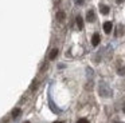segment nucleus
<instances>
[{"instance_id":"f257e3e1","label":"nucleus","mask_w":125,"mask_h":123,"mask_svg":"<svg viewBox=\"0 0 125 123\" xmlns=\"http://www.w3.org/2000/svg\"><path fill=\"white\" fill-rule=\"evenodd\" d=\"M86 20L89 21V23H93V21L95 20V15H94V11H93V9L87 11V13H86Z\"/></svg>"},{"instance_id":"f03ea898","label":"nucleus","mask_w":125,"mask_h":123,"mask_svg":"<svg viewBox=\"0 0 125 123\" xmlns=\"http://www.w3.org/2000/svg\"><path fill=\"white\" fill-rule=\"evenodd\" d=\"M112 28H113L112 21H105V23H104V31H105V34H110Z\"/></svg>"},{"instance_id":"7ed1b4c3","label":"nucleus","mask_w":125,"mask_h":123,"mask_svg":"<svg viewBox=\"0 0 125 123\" xmlns=\"http://www.w3.org/2000/svg\"><path fill=\"white\" fill-rule=\"evenodd\" d=\"M100 40H101L100 35H98V34H94V35H93V37H92V44L95 47V45L100 44Z\"/></svg>"},{"instance_id":"20e7f679","label":"nucleus","mask_w":125,"mask_h":123,"mask_svg":"<svg viewBox=\"0 0 125 123\" xmlns=\"http://www.w3.org/2000/svg\"><path fill=\"white\" fill-rule=\"evenodd\" d=\"M66 19V13L63 12V11H58L57 12V20L58 21H63Z\"/></svg>"},{"instance_id":"39448f33","label":"nucleus","mask_w":125,"mask_h":123,"mask_svg":"<svg viewBox=\"0 0 125 123\" xmlns=\"http://www.w3.org/2000/svg\"><path fill=\"white\" fill-rule=\"evenodd\" d=\"M75 21H77V27H78V29H82V28H83V19H82L81 16H77V18H75Z\"/></svg>"},{"instance_id":"423d86ee","label":"nucleus","mask_w":125,"mask_h":123,"mask_svg":"<svg viewBox=\"0 0 125 123\" xmlns=\"http://www.w3.org/2000/svg\"><path fill=\"white\" fill-rule=\"evenodd\" d=\"M57 56H58V50H57V48H52V50L50 51L49 59H50V60H54V59L57 58Z\"/></svg>"},{"instance_id":"0eeeda50","label":"nucleus","mask_w":125,"mask_h":123,"mask_svg":"<svg viewBox=\"0 0 125 123\" xmlns=\"http://www.w3.org/2000/svg\"><path fill=\"white\" fill-rule=\"evenodd\" d=\"M100 11H101V13H102V15H108L110 9H109L108 5H104L102 4V5H100Z\"/></svg>"},{"instance_id":"6e6552de","label":"nucleus","mask_w":125,"mask_h":123,"mask_svg":"<svg viewBox=\"0 0 125 123\" xmlns=\"http://www.w3.org/2000/svg\"><path fill=\"white\" fill-rule=\"evenodd\" d=\"M20 112H22V111H20V108H14V110H12V118L16 119V118L20 115Z\"/></svg>"},{"instance_id":"1a4fd4ad","label":"nucleus","mask_w":125,"mask_h":123,"mask_svg":"<svg viewBox=\"0 0 125 123\" xmlns=\"http://www.w3.org/2000/svg\"><path fill=\"white\" fill-rule=\"evenodd\" d=\"M77 123H89V120H87L86 118H81V119H78Z\"/></svg>"},{"instance_id":"9d476101","label":"nucleus","mask_w":125,"mask_h":123,"mask_svg":"<svg viewBox=\"0 0 125 123\" xmlns=\"http://www.w3.org/2000/svg\"><path fill=\"white\" fill-rule=\"evenodd\" d=\"M118 74H120V75H125V67H121V68H118Z\"/></svg>"},{"instance_id":"9b49d317","label":"nucleus","mask_w":125,"mask_h":123,"mask_svg":"<svg viewBox=\"0 0 125 123\" xmlns=\"http://www.w3.org/2000/svg\"><path fill=\"white\" fill-rule=\"evenodd\" d=\"M75 3L78 5H82V4H83V0H75Z\"/></svg>"},{"instance_id":"f8f14e48","label":"nucleus","mask_w":125,"mask_h":123,"mask_svg":"<svg viewBox=\"0 0 125 123\" xmlns=\"http://www.w3.org/2000/svg\"><path fill=\"white\" fill-rule=\"evenodd\" d=\"M52 123H63V122H61V120H57V122H52Z\"/></svg>"},{"instance_id":"ddd939ff","label":"nucleus","mask_w":125,"mask_h":123,"mask_svg":"<svg viewBox=\"0 0 125 123\" xmlns=\"http://www.w3.org/2000/svg\"><path fill=\"white\" fill-rule=\"evenodd\" d=\"M124 112H125V104H124Z\"/></svg>"},{"instance_id":"4468645a","label":"nucleus","mask_w":125,"mask_h":123,"mask_svg":"<svg viewBox=\"0 0 125 123\" xmlns=\"http://www.w3.org/2000/svg\"><path fill=\"white\" fill-rule=\"evenodd\" d=\"M26 123H30V122H26Z\"/></svg>"}]
</instances>
